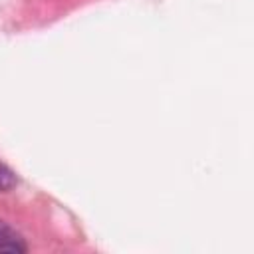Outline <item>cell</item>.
<instances>
[{
    "mask_svg": "<svg viewBox=\"0 0 254 254\" xmlns=\"http://www.w3.org/2000/svg\"><path fill=\"white\" fill-rule=\"evenodd\" d=\"M0 252H26V244L22 236L0 220Z\"/></svg>",
    "mask_w": 254,
    "mask_h": 254,
    "instance_id": "obj_1",
    "label": "cell"
},
{
    "mask_svg": "<svg viewBox=\"0 0 254 254\" xmlns=\"http://www.w3.org/2000/svg\"><path fill=\"white\" fill-rule=\"evenodd\" d=\"M14 187H16V175L4 163H0V190L6 192L10 189H14Z\"/></svg>",
    "mask_w": 254,
    "mask_h": 254,
    "instance_id": "obj_2",
    "label": "cell"
}]
</instances>
